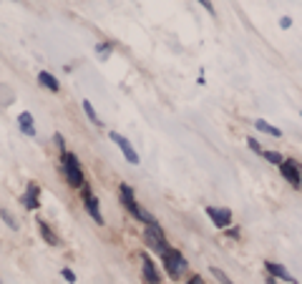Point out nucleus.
<instances>
[{"mask_svg": "<svg viewBox=\"0 0 302 284\" xmlns=\"http://www.w3.org/2000/svg\"><path fill=\"white\" fill-rule=\"evenodd\" d=\"M119 194H121V204L126 206V211H131V214H133L139 221H144V224H154V221H156V219H154V216H151L146 209H141V204L136 202L133 191H131L126 184H121V186H119Z\"/></svg>", "mask_w": 302, "mask_h": 284, "instance_id": "obj_1", "label": "nucleus"}, {"mask_svg": "<svg viewBox=\"0 0 302 284\" xmlns=\"http://www.w3.org/2000/svg\"><path fill=\"white\" fill-rule=\"evenodd\" d=\"M63 171H66V179L73 189H84L86 186V176H84V168L78 159L73 154H63Z\"/></svg>", "mask_w": 302, "mask_h": 284, "instance_id": "obj_2", "label": "nucleus"}, {"mask_svg": "<svg viewBox=\"0 0 302 284\" xmlns=\"http://www.w3.org/2000/svg\"><path fill=\"white\" fill-rule=\"evenodd\" d=\"M144 239L146 244L154 249V251H159L161 257L169 251V242H167V234H164V229L159 226V221H154V224H146V232H144Z\"/></svg>", "mask_w": 302, "mask_h": 284, "instance_id": "obj_3", "label": "nucleus"}, {"mask_svg": "<svg viewBox=\"0 0 302 284\" xmlns=\"http://www.w3.org/2000/svg\"><path fill=\"white\" fill-rule=\"evenodd\" d=\"M161 262H164V269H167V274H169L172 279H179V277L186 272V259H184V254H181L179 249H169V251L161 257Z\"/></svg>", "mask_w": 302, "mask_h": 284, "instance_id": "obj_4", "label": "nucleus"}, {"mask_svg": "<svg viewBox=\"0 0 302 284\" xmlns=\"http://www.w3.org/2000/svg\"><path fill=\"white\" fill-rule=\"evenodd\" d=\"M280 174L285 176V181H290L295 189H302V166L292 159H285L280 163Z\"/></svg>", "mask_w": 302, "mask_h": 284, "instance_id": "obj_5", "label": "nucleus"}, {"mask_svg": "<svg viewBox=\"0 0 302 284\" xmlns=\"http://www.w3.org/2000/svg\"><path fill=\"white\" fill-rule=\"evenodd\" d=\"M111 141H114V144H116V146L121 149V154H124V159H126V161H129V163H133V166H136V163H141V159H139V154L133 151V146H131V141H129V138H124L121 133H116V131H111Z\"/></svg>", "mask_w": 302, "mask_h": 284, "instance_id": "obj_6", "label": "nucleus"}, {"mask_svg": "<svg viewBox=\"0 0 302 284\" xmlns=\"http://www.w3.org/2000/svg\"><path fill=\"white\" fill-rule=\"evenodd\" d=\"M141 269H144V279H146V284H161V274H159L156 264L151 262V257H149L146 251L141 254Z\"/></svg>", "mask_w": 302, "mask_h": 284, "instance_id": "obj_7", "label": "nucleus"}, {"mask_svg": "<svg viewBox=\"0 0 302 284\" xmlns=\"http://www.w3.org/2000/svg\"><path fill=\"white\" fill-rule=\"evenodd\" d=\"M204 211H207V216H209V219L214 221L219 229H227V226L232 224V211H229V209H216V206H207Z\"/></svg>", "mask_w": 302, "mask_h": 284, "instance_id": "obj_8", "label": "nucleus"}, {"mask_svg": "<svg viewBox=\"0 0 302 284\" xmlns=\"http://www.w3.org/2000/svg\"><path fill=\"white\" fill-rule=\"evenodd\" d=\"M264 269H267V274H272L274 279H282V282H290V284H297V279L282 267V264H277V262H264Z\"/></svg>", "mask_w": 302, "mask_h": 284, "instance_id": "obj_9", "label": "nucleus"}, {"mask_svg": "<svg viewBox=\"0 0 302 284\" xmlns=\"http://www.w3.org/2000/svg\"><path fill=\"white\" fill-rule=\"evenodd\" d=\"M86 211L91 214V219H93L96 224H103V214H101V209H98V199H96L93 194H86Z\"/></svg>", "mask_w": 302, "mask_h": 284, "instance_id": "obj_10", "label": "nucleus"}, {"mask_svg": "<svg viewBox=\"0 0 302 284\" xmlns=\"http://www.w3.org/2000/svg\"><path fill=\"white\" fill-rule=\"evenodd\" d=\"M38 194H41L38 184H36V181H31V184H28V191H25V199H23V204H25L28 209H38V206H41V204H38Z\"/></svg>", "mask_w": 302, "mask_h": 284, "instance_id": "obj_11", "label": "nucleus"}, {"mask_svg": "<svg viewBox=\"0 0 302 284\" xmlns=\"http://www.w3.org/2000/svg\"><path fill=\"white\" fill-rule=\"evenodd\" d=\"M18 123H20V131H23L25 136H36V126H33V116H31L28 111H23V113L18 116Z\"/></svg>", "mask_w": 302, "mask_h": 284, "instance_id": "obj_12", "label": "nucleus"}, {"mask_svg": "<svg viewBox=\"0 0 302 284\" xmlns=\"http://www.w3.org/2000/svg\"><path fill=\"white\" fill-rule=\"evenodd\" d=\"M36 224H38V229H41V237H43V239L50 244V246H58V244H61V242H58V237L53 234V229H48V224H45L43 219H38Z\"/></svg>", "mask_w": 302, "mask_h": 284, "instance_id": "obj_13", "label": "nucleus"}, {"mask_svg": "<svg viewBox=\"0 0 302 284\" xmlns=\"http://www.w3.org/2000/svg\"><path fill=\"white\" fill-rule=\"evenodd\" d=\"M38 83H41L43 88H48V91H53V93L61 88V86H58V81H56V76H50L48 71H41V73H38Z\"/></svg>", "mask_w": 302, "mask_h": 284, "instance_id": "obj_14", "label": "nucleus"}, {"mask_svg": "<svg viewBox=\"0 0 302 284\" xmlns=\"http://www.w3.org/2000/svg\"><path fill=\"white\" fill-rule=\"evenodd\" d=\"M255 128H257V131H262V133H269V136H282V131H280L277 126L267 123L264 119H257V121H255Z\"/></svg>", "mask_w": 302, "mask_h": 284, "instance_id": "obj_15", "label": "nucleus"}, {"mask_svg": "<svg viewBox=\"0 0 302 284\" xmlns=\"http://www.w3.org/2000/svg\"><path fill=\"white\" fill-rule=\"evenodd\" d=\"M81 106H84V111H86V116L88 119H91V123H93V126H103V123H101V119H98V116H96V111H93V106H91V101H81Z\"/></svg>", "mask_w": 302, "mask_h": 284, "instance_id": "obj_16", "label": "nucleus"}, {"mask_svg": "<svg viewBox=\"0 0 302 284\" xmlns=\"http://www.w3.org/2000/svg\"><path fill=\"white\" fill-rule=\"evenodd\" d=\"M262 156H264L269 163H274V166H280V163L285 161V159H282V154H277V151H262Z\"/></svg>", "mask_w": 302, "mask_h": 284, "instance_id": "obj_17", "label": "nucleus"}, {"mask_svg": "<svg viewBox=\"0 0 302 284\" xmlns=\"http://www.w3.org/2000/svg\"><path fill=\"white\" fill-rule=\"evenodd\" d=\"M212 274H214V277H216V279H219L222 284H234L232 279H229V277H227V274H224V272H222V269H219V267H212Z\"/></svg>", "mask_w": 302, "mask_h": 284, "instance_id": "obj_18", "label": "nucleus"}, {"mask_svg": "<svg viewBox=\"0 0 302 284\" xmlns=\"http://www.w3.org/2000/svg\"><path fill=\"white\" fill-rule=\"evenodd\" d=\"M61 277H63V279H66L68 284H76V274H73L68 267H66V269H61Z\"/></svg>", "mask_w": 302, "mask_h": 284, "instance_id": "obj_19", "label": "nucleus"}, {"mask_svg": "<svg viewBox=\"0 0 302 284\" xmlns=\"http://www.w3.org/2000/svg\"><path fill=\"white\" fill-rule=\"evenodd\" d=\"M96 50H98V55H101V58H106V55L111 53V43H98V48H96Z\"/></svg>", "mask_w": 302, "mask_h": 284, "instance_id": "obj_20", "label": "nucleus"}, {"mask_svg": "<svg viewBox=\"0 0 302 284\" xmlns=\"http://www.w3.org/2000/svg\"><path fill=\"white\" fill-rule=\"evenodd\" d=\"M247 146H250V149H252L255 154H262V146H259L257 138H252V136H250V138H247Z\"/></svg>", "mask_w": 302, "mask_h": 284, "instance_id": "obj_21", "label": "nucleus"}, {"mask_svg": "<svg viewBox=\"0 0 302 284\" xmlns=\"http://www.w3.org/2000/svg\"><path fill=\"white\" fill-rule=\"evenodd\" d=\"M290 25H292V18H287V15H285V18H280V28H282V31H287Z\"/></svg>", "mask_w": 302, "mask_h": 284, "instance_id": "obj_22", "label": "nucleus"}, {"mask_svg": "<svg viewBox=\"0 0 302 284\" xmlns=\"http://www.w3.org/2000/svg\"><path fill=\"white\" fill-rule=\"evenodd\" d=\"M197 3H202V8H204V10H209V13L214 15V8H212V3H209V0H197Z\"/></svg>", "mask_w": 302, "mask_h": 284, "instance_id": "obj_23", "label": "nucleus"}, {"mask_svg": "<svg viewBox=\"0 0 302 284\" xmlns=\"http://www.w3.org/2000/svg\"><path fill=\"white\" fill-rule=\"evenodd\" d=\"M189 284H204V279H202V277H199V274H194V277H191V279H189Z\"/></svg>", "mask_w": 302, "mask_h": 284, "instance_id": "obj_24", "label": "nucleus"}, {"mask_svg": "<svg viewBox=\"0 0 302 284\" xmlns=\"http://www.w3.org/2000/svg\"><path fill=\"white\" fill-rule=\"evenodd\" d=\"M3 221H5V224H8V226H15V224H13V219H10V216H8V214H5V211H3Z\"/></svg>", "mask_w": 302, "mask_h": 284, "instance_id": "obj_25", "label": "nucleus"}, {"mask_svg": "<svg viewBox=\"0 0 302 284\" xmlns=\"http://www.w3.org/2000/svg\"><path fill=\"white\" fill-rule=\"evenodd\" d=\"M300 116H302V113H300Z\"/></svg>", "mask_w": 302, "mask_h": 284, "instance_id": "obj_26", "label": "nucleus"}]
</instances>
